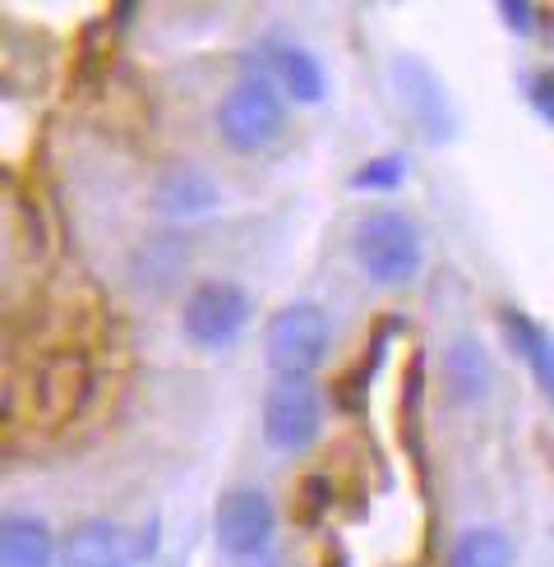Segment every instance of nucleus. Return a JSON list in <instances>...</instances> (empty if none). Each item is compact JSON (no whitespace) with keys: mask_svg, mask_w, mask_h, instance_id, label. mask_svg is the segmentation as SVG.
Returning a JSON list of instances; mask_svg holds the SVG:
<instances>
[{"mask_svg":"<svg viewBox=\"0 0 554 567\" xmlns=\"http://www.w3.org/2000/svg\"><path fill=\"white\" fill-rule=\"evenodd\" d=\"M351 249H356V264L379 287H402L421 268V231L402 213H366L351 236Z\"/></svg>","mask_w":554,"mask_h":567,"instance_id":"obj_1","label":"nucleus"},{"mask_svg":"<svg viewBox=\"0 0 554 567\" xmlns=\"http://www.w3.org/2000/svg\"><path fill=\"white\" fill-rule=\"evenodd\" d=\"M328 315L319 305H287L277 309L268 337H264V355L273 364L277 379H305L310 370H319V360L328 355Z\"/></svg>","mask_w":554,"mask_h":567,"instance_id":"obj_2","label":"nucleus"},{"mask_svg":"<svg viewBox=\"0 0 554 567\" xmlns=\"http://www.w3.org/2000/svg\"><path fill=\"white\" fill-rule=\"evenodd\" d=\"M217 130L236 153H259L283 130V102L264 79H240L217 106Z\"/></svg>","mask_w":554,"mask_h":567,"instance_id":"obj_3","label":"nucleus"},{"mask_svg":"<svg viewBox=\"0 0 554 567\" xmlns=\"http://www.w3.org/2000/svg\"><path fill=\"white\" fill-rule=\"evenodd\" d=\"M319 392L305 379H277L264 396V439L277 452H305L319 434Z\"/></svg>","mask_w":554,"mask_h":567,"instance_id":"obj_4","label":"nucleus"},{"mask_svg":"<svg viewBox=\"0 0 554 567\" xmlns=\"http://www.w3.org/2000/svg\"><path fill=\"white\" fill-rule=\"evenodd\" d=\"M393 89H398L402 106L411 111L416 130H425V138H434V144H449V138L458 134L453 97H449V89H443L439 74L425 61H416V55H398V61H393Z\"/></svg>","mask_w":554,"mask_h":567,"instance_id":"obj_5","label":"nucleus"},{"mask_svg":"<svg viewBox=\"0 0 554 567\" xmlns=\"http://www.w3.org/2000/svg\"><path fill=\"white\" fill-rule=\"evenodd\" d=\"M249 319V296L236 287V281H204L194 287L185 300V337L194 347H227L236 342V332Z\"/></svg>","mask_w":554,"mask_h":567,"instance_id":"obj_6","label":"nucleus"},{"mask_svg":"<svg viewBox=\"0 0 554 567\" xmlns=\"http://www.w3.org/2000/svg\"><path fill=\"white\" fill-rule=\"evenodd\" d=\"M89 388H93V370L89 360L65 351V355H51L38 364L33 374V411L38 420L47 424V430H61V424H70L83 402H89Z\"/></svg>","mask_w":554,"mask_h":567,"instance_id":"obj_7","label":"nucleus"},{"mask_svg":"<svg viewBox=\"0 0 554 567\" xmlns=\"http://www.w3.org/2000/svg\"><path fill=\"white\" fill-rule=\"evenodd\" d=\"M217 545L232 558H255L273 540V503L259 489H227L217 503Z\"/></svg>","mask_w":554,"mask_h":567,"instance_id":"obj_8","label":"nucleus"},{"mask_svg":"<svg viewBox=\"0 0 554 567\" xmlns=\"http://www.w3.org/2000/svg\"><path fill=\"white\" fill-rule=\"evenodd\" d=\"M213 204H217V185L199 166H172V172H162V181L153 185V208L162 217L189 221V217L213 213Z\"/></svg>","mask_w":554,"mask_h":567,"instance_id":"obj_9","label":"nucleus"},{"mask_svg":"<svg viewBox=\"0 0 554 567\" xmlns=\"http://www.w3.org/2000/svg\"><path fill=\"white\" fill-rule=\"evenodd\" d=\"M121 530L111 522H79L65 545H61V563L65 567H121Z\"/></svg>","mask_w":554,"mask_h":567,"instance_id":"obj_10","label":"nucleus"},{"mask_svg":"<svg viewBox=\"0 0 554 567\" xmlns=\"http://www.w3.org/2000/svg\"><path fill=\"white\" fill-rule=\"evenodd\" d=\"M443 379H449L453 402H466V406L481 402L490 388V355L481 351V342H471V337L453 342L449 355H443Z\"/></svg>","mask_w":554,"mask_h":567,"instance_id":"obj_11","label":"nucleus"},{"mask_svg":"<svg viewBox=\"0 0 554 567\" xmlns=\"http://www.w3.org/2000/svg\"><path fill=\"white\" fill-rule=\"evenodd\" d=\"M51 530L33 517H10L0 530V563L6 567H51Z\"/></svg>","mask_w":554,"mask_h":567,"instance_id":"obj_12","label":"nucleus"},{"mask_svg":"<svg viewBox=\"0 0 554 567\" xmlns=\"http://www.w3.org/2000/svg\"><path fill=\"white\" fill-rule=\"evenodd\" d=\"M273 70L277 79L287 83V93L296 102H319L324 97V70L310 51H300V47H273Z\"/></svg>","mask_w":554,"mask_h":567,"instance_id":"obj_13","label":"nucleus"},{"mask_svg":"<svg viewBox=\"0 0 554 567\" xmlns=\"http://www.w3.org/2000/svg\"><path fill=\"white\" fill-rule=\"evenodd\" d=\"M449 567H513V545H509V535H504V530L476 526V530L458 535Z\"/></svg>","mask_w":554,"mask_h":567,"instance_id":"obj_14","label":"nucleus"},{"mask_svg":"<svg viewBox=\"0 0 554 567\" xmlns=\"http://www.w3.org/2000/svg\"><path fill=\"white\" fill-rule=\"evenodd\" d=\"M504 323H509V337H513V342L522 347V355L532 360V374L541 379V388L550 392V402H554V342H550V337H545V332H541L532 319L513 315V309L504 315Z\"/></svg>","mask_w":554,"mask_h":567,"instance_id":"obj_15","label":"nucleus"},{"mask_svg":"<svg viewBox=\"0 0 554 567\" xmlns=\"http://www.w3.org/2000/svg\"><path fill=\"white\" fill-rule=\"evenodd\" d=\"M402 172H407V162L393 153V157H375V162H366L360 172L351 176V185L356 189H393L398 181H402Z\"/></svg>","mask_w":554,"mask_h":567,"instance_id":"obj_16","label":"nucleus"},{"mask_svg":"<svg viewBox=\"0 0 554 567\" xmlns=\"http://www.w3.org/2000/svg\"><path fill=\"white\" fill-rule=\"evenodd\" d=\"M499 14H504L509 23H517V28H526V19H532V10H526V6H499Z\"/></svg>","mask_w":554,"mask_h":567,"instance_id":"obj_17","label":"nucleus"}]
</instances>
